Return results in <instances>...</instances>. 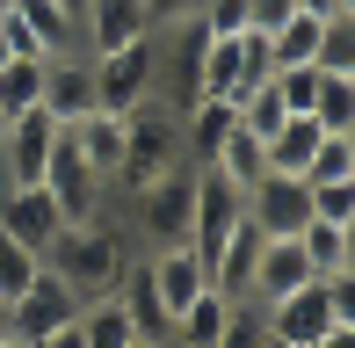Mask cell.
<instances>
[{
	"mask_svg": "<svg viewBox=\"0 0 355 348\" xmlns=\"http://www.w3.org/2000/svg\"><path fill=\"white\" fill-rule=\"evenodd\" d=\"M239 211H247V225H254V232L283 240V232H297L304 218H312V189H304V174L268 167L261 182H247V189H239Z\"/></svg>",
	"mask_w": 355,
	"mask_h": 348,
	"instance_id": "8992f818",
	"label": "cell"
},
{
	"mask_svg": "<svg viewBox=\"0 0 355 348\" xmlns=\"http://www.w3.org/2000/svg\"><path fill=\"white\" fill-rule=\"evenodd\" d=\"M116 297H123V312H131V327H138V341H167V312H159V297H153V283H145V268H138V261L123 268V283H116Z\"/></svg>",
	"mask_w": 355,
	"mask_h": 348,
	"instance_id": "603a6c76",
	"label": "cell"
},
{
	"mask_svg": "<svg viewBox=\"0 0 355 348\" xmlns=\"http://www.w3.org/2000/svg\"><path fill=\"white\" fill-rule=\"evenodd\" d=\"M37 268H44V261L29 254V247L15 240V232H0V297H15V290L29 283V276H37Z\"/></svg>",
	"mask_w": 355,
	"mask_h": 348,
	"instance_id": "f1b7e54d",
	"label": "cell"
},
{
	"mask_svg": "<svg viewBox=\"0 0 355 348\" xmlns=\"http://www.w3.org/2000/svg\"><path fill=\"white\" fill-rule=\"evenodd\" d=\"M239 225V182H225L218 167H196V211H189V247L203 254V268H211L218 240Z\"/></svg>",
	"mask_w": 355,
	"mask_h": 348,
	"instance_id": "7c38bea8",
	"label": "cell"
},
{
	"mask_svg": "<svg viewBox=\"0 0 355 348\" xmlns=\"http://www.w3.org/2000/svg\"><path fill=\"white\" fill-rule=\"evenodd\" d=\"M189 211H196V167H167L159 182H145L138 196H123V225L138 232L145 247H167V240H189Z\"/></svg>",
	"mask_w": 355,
	"mask_h": 348,
	"instance_id": "7a4b0ae2",
	"label": "cell"
},
{
	"mask_svg": "<svg viewBox=\"0 0 355 348\" xmlns=\"http://www.w3.org/2000/svg\"><path fill=\"white\" fill-rule=\"evenodd\" d=\"M304 182H355V138H319L304 160Z\"/></svg>",
	"mask_w": 355,
	"mask_h": 348,
	"instance_id": "4316f807",
	"label": "cell"
},
{
	"mask_svg": "<svg viewBox=\"0 0 355 348\" xmlns=\"http://www.w3.org/2000/svg\"><path fill=\"white\" fill-rule=\"evenodd\" d=\"M94 94H102V109H116V116H131L138 102L159 94V44H153V29L94 58Z\"/></svg>",
	"mask_w": 355,
	"mask_h": 348,
	"instance_id": "277c9868",
	"label": "cell"
},
{
	"mask_svg": "<svg viewBox=\"0 0 355 348\" xmlns=\"http://www.w3.org/2000/svg\"><path fill=\"white\" fill-rule=\"evenodd\" d=\"M304 116H312L327 138H355V73H319Z\"/></svg>",
	"mask_w": 355,
	"mask_h": 348,
	"instance_id": "ffe728a7",
	"label": "cell"
},
{
	"mask_svg": "<svg viewBox=\"0 0 355 348\" xmlns=\"http://www.w3.org/2000/svg\"><path fill=\"white\" fill-rule=\"evenodd\" d=\"M0 232H15V240L44 261L51 240L66 232V211H58V196L44 182H15V189H0Z\"/></svg>",
	"mask_w": 355,
	"mask_h": 348,
	"instance_id": "30bf717a",
	"label": "cell"
},
{
	"mask_svg": "<svg viewBox=\"0 0 355 348\" xmlns=\"http://www.w3.org/2000/svg\"><path fill=\"white\" fill-rule=\"evenodd\" d=\"M261 348H290V341H276V334H268V341H261Z\"/></svg>",
	"mask_w": 355,
	"mask_h": 348,
	"instance_id": "e575fe53",
	"label": "cell"
},
{
	"mask_svg": "<svg viewBox=\"0 0 355 348\" xmlns=\"http://www.w3.org/2000/svg\"><path fill=\"white\" fill-rule=\"evenodd\" d=\"M0 334H8V297H0Z\"/></svg>",
	"mask_w": 355,
	"mask_h": 348,
	"instance_id": "836d02e7",
	"label": "cell"
},
{
	"mask_svg": "<svg viewBox=\"0 0 355 348\" xmlns=\"http://www.w3.org/2000/svg\"><path fill=\"white\" fill-rule=\"evenodd\" d=\"M0 131H8V109H0Z\"/></svg>",
	"mask_w": 355,
	"mask_h": 348,
	"instance_id": "74e56055",
	"label": "cell"
},
{
	"mask_svg": "<svg viewBox=\"0 0 355 348\" xmlns=\"http://www.w3.org/2000/svg\"><path fill=\"white\" fill-rule=\"evenodd\" d=\"M29 348H87V334H80V320H66V327H51V334L29 341Z\"/></svg>",
	"mask_w": 355,
	"mask_h": 348,
	"instance_id": "4dcf8cb0",
	"label": "cell"
},
{
	"mask_svg": "<svg viewBox=\"0 0 355 348\" xmlns=\"http://www.w3.org/2000/svg\"><path fill=\"white\" fill-rule=\"evenodd\" d=\"M44 261H51L58 276L80 290V305H87V297H109L123 283V268H131V240H123V225L102 211V218H87V225H66Z\"/></svg>",
	"mask_w": 355,
	"mask_h": 348,
	"instance_id": "6da1fadb",
	"label": "cell"
},
{
	"mask_svg": "<svg viewBox=\"0 0 355 348\" xmlns=\"http://www.w3.org/2000/svg\"><path fill=\"white\" fill-rule=\"evenodd\" d=\"M138 8H145V22H153V29H174V22H196L203 0H138Z\"/></svg>",
	"mask_w": 355,
	"mask_h": 348,
	"instance_id": "f546056e",
	"label": "cell"
},
{
	"mask_svg": "<svg viewBox=\"0 0 355 348\" xmlns=\"http://www.w3.org/2000/svg\"><path fill=\"white\" fill-rule=\"evenodd\" d=\"M312 51H319V15L290 8L283 22L268 29V58H276V66H312Z\"/></svg>",
	"mask_w": 355,
	"mask_h": 348,
	"instance_id": "cb8c5ba5",
	"label": "cell"
},
{
	"mask_svg": "<svg viewBox=\"0 0 355 348\" xmlns=\"http://www.w3.org/2000/svg\"><path fill=\"white\" fill-rule=\"evenodd\" d=\"M80 334H87V348H131L138 327H131V312H123V297L109 290V297H87V305H80Z\"/></svg>",
	"mask_w": 355,
	"mask_h": 348,
	"instance_id": "44dd1931",
	"label": "cell"
},
{
	"mask_svg": "<svg viewBox=\"0 0 355 348\" xmlns=\"http://www.w3.org/2000/svg\"><path fill=\"white\" fill-rule=\"evenodd\" d=\"M44 109H51L58 123H73V116H87V109H102V94H94V58H87V51L44 58Z\"/></svg>",
	"mask_w": 355,
	"mask_h": 348,
	"instance_id": "5bb4252c",
	"label": "cell"
},
{
	"mask_svg": "<svg viewBox=\"0 0 355 348\" xmlns=\"http://www.w3.org/2000/svg\"><path fill=\"white\" fill-rule=\"evenodd\" d=\"M15 22L37 37V51H44V58L80 51V15H73V8H58V0H15Z\"/></svg>",
	"mask_w": 355,
	"mask_h": 348,
	"instance_id": "ac0fdd59",
	"label": "cell"
},
{
	"mask_svg": "<svg viewBox=\"0 0 355 348\" xmlns=\"http://www.w3.org/2000/svg\"><path fill=\"white\" fill-rule=\"evenodd\" d=\"M66 320H80V290L44 261L37 276L8 297V334H15V341H44L51 327H66Z\"/></svg>",
	"mask_w": 355,
	"mask_h": 348,
	"instance_id": "5b68a950",
	"label": "cell"
},
{
	"mask_svg": "<svg viewBox=\"0 0 355 348\" xmlns=\"http://www.w3.org/2000/svg\"><path fill=\"white\" fill-rule=\"evenodd\" d=\"M145 8L138 0H87L80 8V51L87 58H102V51H116V44H131V37H145Z\"/></svg>",
	"mask_w": 355,
	"mask_h": 348,
	"instance_id": "2e32d148",
	"label": "cell"
},
{
	"mask_svg": "<svg viewBox=\"0 0 355 348\" xmlns=\"http://www.w3.org/2000/svg\"><path fill=\"white\" fill-rule=\"evenodd\" d=\"M290 8H297V15H319V22H327V15H341V8H355V0H290Z\"/></svg>",
	"mask_w": 355,
	"mask_h": 348,
	"instance_id": "1f68e13d",
	"label": "cell"
},
{
	"mask_svg": "<svg viewBox=\"0 0 355 348\" xmlns=\"http://www.w3.org/2000/svg\"><path fill=\"white\" fill-rule=\"evenodd\" d=\"M131 348H167V341H131Z\"/></svg>",
	"mask_w": 355,
	"mask_h": 348,
	"instance_id": "d590c367",
	"label": "cell"
},
{
	"mask_svg": "<svg viewBox=\"0 0 355 348\" xmlns=\"http://www.w3.org/2000/svg\"><path fill=\"white\" fill-rule=\"evenodd\" d=\"M304 189H312V218L355 225V182H304Z\"/></svg>",
	"mask_w": 355,
	"mask_h": 348,
	"instance_id": "83f0119b",
	"label": "cell"
},
{
	"mask_svg": "<svg viewBox=\"0 0 355 348\" xmlns=\"http://www.w3.org/2000/svg\"><path fill=\"white\" fill-rule=\"evenodd\" d=\"M261 240H268V232H254V225H247V211H239V225L225 232L218 254H211V283H218L225 297H239V305H247V276H254V254H261Z\"/></svg>",
	"mask_w": 355,
	"mask_h": 348,
	"instance_id": "e0dca14e",
	"label": "cell"
},
{
	"mask_svg": "<svg viewBox=\"0 0 355 348\" xmlns=\"http://www.w3.org/2000/svg\"><path fill=\"white\" fill-rule=\"evenodd\" d=\"M8 8H15V0H0V15H8Z\"/></svg>",
	"mask_w": 355,
	"mask_h": 348,
	"instance_id": "f35d334b",
	"label": "cell"
},
{
	"mask_svg": "<svg viewBox=\"0 0 355 348\" xmlns=\"http://www.w3.org/2000/svg\"><path fill=\"white\" fill-rule=\"evenodd\" d=\"M8 58H15V51H8V44H0V66H8Z\"/></svg>",
	"mask_w": 355,
	"mask_h": 348,
	"instance_id": "8d00e7d4",
	"label": "cell"
},
{
	"mask_svg": "<svg viewBox=\"0 0 355 348\" xmlns=\"http://www.w3.org/2000/svg\"><path fill=\"white\" fill-rule=\"evenodd\" d=\"M312 66H319V73H355V8H341V15H327V22H319Z\"/></svg>",
	"mask_w": 355,
	"mask_h": 348,
	"instance_id": "d4e9b609",
	"label": "cell"
},
{
	"mask_svg": "<svg viewBox=\"0 0 355 348\" xmlns=\"http://www.w3.org/2000/svg\"><path fill=\"white\" fill-rule=\"evenodd\" d=\"M0 348H29V341H15V334H0Z\"/></svg>",
	"mask_w": 355,
	"mask_h": 348,
	"instance_id": "d6a6232c",
	"label": "cell"
},
{
	"mask_svg": "<svg viewBox=\"0 0 355 348\" xmlns=\"http://www.w3.org/2000/svg\"><path fill=\"white\" fill-rule=\"evenodd\" d=\"M44 102V58H8L0 66V109L8 116H22V109Z\"/></svg>",
	"mask_w": 355,
	"mask_h": 348,
	"instance_id": "484cf974",
	"label": "cell"
},
{
	"mask_svg": "<svg viewBox=\"0 0 355 348\" xmlns=\"http://www.w3.org/2000/svg\"><path fill=\"white\" fill-rule=\"evenodd\" d=\"M261 320H268V334H276V341H290V348H312L319 334L348 327L341 312H334V290H327V276L297 283V290H290V297H276V305H261Z\"/></svg>",
	"mask_w": 355,
	"mask_h": 348,
	"instance_id": "52a82bcc",
	"label": "cell"
},
{
	"mask_svg": "<svg viewBox=\"0 0 355 348\" xmlns=\"http://www.w3.org/2000/svg\"><path fill=\"white\" fill-rule=\"evenodd\" d=\"M58 146V116L51 109H22V116H8V131H0V189L15 182H44V160H51Z\"/></svg>",
	"mask_w": 355,
	"mask_h": 348,
	"instance_id": "9c48e42d",
	"label": "cell"
},
{
	"mask_svg": "<svg viewBox=\"0 0 355 348\" xmlns=\"http://www.w3.org/2000/svg\"><path fill=\"white\" fill-rule=\"evenodd\" d=\"M211 167L225 174V182H239V189L261 182V174H268V138H254V131H239V123H232V131H225V146L211 153Z\"/></svg>",
	"mask_w": 355,
	"mask_h": 348,
	"instance_id": "7402d4cb",
	"label": "cell"
},
{
	"mask_svg": "<svg viewBox=\"0 0 355 348\" xmlns=\"http://www.w3.org/2000/svg\"><path fill=\"white\" fill-rule=\"evenodd\" d=\"M297 283H312V261H304L297 232H283V240H261V254H254V276H247V305H276V297H290Z\"/></svg>",
	"mask_w": 355,
	"mask_h": 348,
	"instance_id": "9a60e30c",
	"label": "cell"
},
{
	"mask_svg": "<svg viewBox=\"0 0 355 348\" xmlns=\"http://www.w3.org/2000/svg\"><path fill=\"white\" fill-rule=\"evenodd\" d=\"M44 189L58 196L66 225H87V218H102V211H109V182H102L87 160H80V153H73V138H66V131H58L51 160H44Z\"/></svg>",
	"mask_w": 355,
	"mask_h": 348,
	"instance_id": "ba28073f",
	"label": "cell"
},
{
	"mask_svg": "<svg viewBox=\"0 0 355 348\" xmlns=\"http://www.w3.org/2000/svg\"><path fill=\"white\" fill-rule=\"evenodd\" d=\"M297 247H304V261H312V276H341V268H355V225L304 218V225H297Z\"/></svg>",
	"mask_w": 355,
	"mask_h": 348,
	"instance_id": "d6986e66",
	"label": "cell"
},
{
	"mask_svg": "<svg viewBox=\"0 0 355 348\" xmlns=\"http://www.w3.org/2000/svg\"><path fill=\"white\" fill-rule=\"evenodd\" d=\"M58 131L73 138V153L87 160L102 182H116V167H123V153H131V116H116V109H87V116H73V123H58Z\"/></svg>",
	"mask_w": 355,
	"mask_h": 348,
	"instance_id": "4fadbf2b",
	"label": "cell"
},
{
	"mask_svg": "<svg viewBox=\"0 0 355 348\" xmlns=\"http://www.w3.org/2000/svg\"><path fill=\"white\" fill-rule=\"evenodd\" d=\"M268 73H276V58H268V37H254V29H232V37H211L196 58V94H218V102H239L247 87H261Z\"/></svg>",
	"mask_w": 355,
	"mask_h": 348,
	"instance_id": "3957f363",
	"label": "cell"
},
{
	"mask_svg": "<svg viewBox=\"0 0 355 348\" xmlns=\"http://www.w3.org/2000/svg\"><path fill=\"white\" fill-rule=\"evenodd\" d=\"M145 283H153V297H159V312H167V327H174V312L189 305L196 290H211V268H203V254L189 240H167V247H145Z\"/></svg>",
	"mask_w": 355,
	"mask_h": 348,
	"instance_id": "8fae6325",
	"label": "cell"
}]
</instances>
